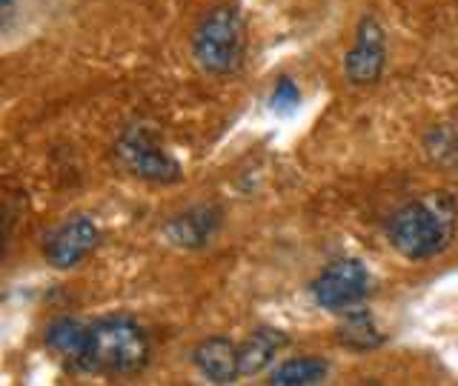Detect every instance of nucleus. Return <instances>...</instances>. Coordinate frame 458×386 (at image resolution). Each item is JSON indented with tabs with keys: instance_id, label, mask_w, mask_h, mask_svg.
<instances>
[{
	"instance_id": "obj_14",
	"label": "nucleus",
	"mask_w": 458,
	"mask_h": 386,
	"mask_svg": "<svg viewBox=\"0 0 458 386\" xmlns=\"http://www.w3.org/2000/svg\"><path fill=\"white\" fill-rule=\"evenodd\" d=\"M427 152H429L433 161L458 166V118L450 121V123H444V126H436L433 132H429Z\"/></svg>"
},
{
	"instance_id": "obj_12",
	"label": "nucleus",
	"mask_w": 458,
	"mask_h": 386,
	"mask_svg": "<svg viewBox=\"0 0 458 386\" xmlns=\"http://www.w3.org/2000/svg\"><path fill=\"white\" fill-rule=\"evenodd\" d=\"M86 332H89V326H83V323L72 321V318H64V321H57V323L49 326L47 343H49L52 352H57L61 357H66V361H72L78 366L83 347H86Z\"/></svg>"
},
{
	"instance_id": "obj_7",
	"label": "nucleus",
	"mask_w": 458,
	"mask_h": 386,
	"mask_svg": "<svg viewBox=\"0 0 458 386\" xmlns=\"http://www.w3.org/2000/svg\"><path fill=\"white\" fill-rule=\"evenodd\" d=\"M384 32L376 18H361L355 32V46L344 61V75L355 86H369L381 78L384 71Z\"/></svg>"
},
{
	"instance_id": "obj_11",
	"label": "nucleus",
	"mask_w": 458,
	"mask_h": 386,
	"mask_svg": "<svg viewBox=\"0 0 458 386\" xmlns=\"http://www.w3.org/2000/svg\"><path fill=\"white\" fill-rule=\"evenodd\" d=\"M381 329L372 321V315L367 312H350L344 323L338 326V343L341 347H350L358 352H367V349H376L381 347Z\"/></svg>"
},
{
	"instance_id": "obj_15",
	"label": "nucleus",
	"mask_w": 458,
	"mask_h": 386,
	"mask_svg": "<svg viewBox=\"0 0 458 386\" xmlns=\"http://www.w3.org/2000/svg\"><path fill=\"white\" fill-rule=\"evenodd\" d=\"M298 100H301L298 86L290 78H281L278 86H276V92H272V97H269V104H272V109H278V112H290V109L298 106Z\"/></svg>"
},
{
	"instance_id": "obj_2",
	"label": "nucleus",
	"mask_w": 458,
	"mask_h": 386,
	"mask_svg": "<svg viewBox=\"0 0 458 386\" xmlns=\"http://www.w3.org/2000/svg\"><path fill=\"white\" fill-rule=\"evenodd\" d=\"M149 361V338L129 318H106L89 326L78 369L98 375H135Z\"/></svg>"
},
{
	"instance_id": "obj_5",
	"label": "nucleus",
	"mask_w": 458,
	"mask_h": 386,
	"mask_svg": "<svg viewBox=\"0 0 458 386\" xmlns=\"http://www.w3.org/2000/svg\"><path fill=\"white\" fill-rule=\"evenodd\" d=\"M372 292V275L361 261H338L327 266L312 283L315 304L324 309H350Z\"/></svg>"
},
{
	"instance_id": "obj_8",
	"label": "nucleus",
	"mask_w": 458,
	"mask_h": 386,
	"mask_svg": "<svg viewBox=\"0 0 458 386\" xmlns=\"http://www.w3.org/2000/svg\"><path fill=\"white\" fill-rule=\"evenodd\" d=\"M192 361L200 375L209 378L212 383H233L241 375V352L226 338L200 340L192 352Z\"/></svg>"
},
{
	"instance_id": "obj_9",
	"label": "nucleus",
	"mask_w": 458,
	"mask_h": 386,
	"mask_svg": "<svg viewBox=\"0 0 458 386\" xmlns=\"http://www.w3.org/2000/svg\"><path fill=\"white\" fill-rule=\"evenodd\" d=\"M221 226V209L215 206H195L190 212L178 214L172 218L166 226V238L175 243V247L183 249H198V247H207L212 240V235L218 232Z\"/></svg>"
},
{
	"instance_id": "obj_10",
	"label": "nucleus",
	"mask_w": 458,
	"mask_h": 386,
	"mask_svg": "<svg viewBox=\"0 0 458 386\" xmlns=\"http://www.w3.org/2000/svg\"><path fill=\"white\" fill-rule=\"evenodd\" d=\"M284 347H286V335L278 332V329H255L238 347L241 375H258V372H264Z\"/></svg>"
},
{
	"instance_id": "obj_13",
	"label": "nucleus",
	"mask_w": 458,
	"mask_h": 386,
	"mask_svg": "<svg viewBox=\"0 0 458 386\" xmlns=\"http://www.w3.org/2000/svg\"><path fill=\"white\" fill-rule=\"evenodd\" d=\"M327 375H329L327 361H318V357H295V361H286L272 372L269 383H276V386H315V383H324Z\"/></svg>"
},
{
	"instance_id": "obj_16",
	"label": "nucleus",
	"mask_w": 458,
	"mask_h": 386,
	"mask_svg": "<svg viewBox=\"0 0 458 386\" xmlns=\"http://www.w3.org/2000/svg\"><path fill=\"white\" fill-rule=\"evenodd\" d=\"M0 12H4V32H9L12 18H14V4H12V0H0Z\"/></svg>"
},
{
	"instance_id": "obj_1",
	"label": "nucleus",
	"mask_w": 458,
	"mask_h": 386,
	"mask_svg": "<svg viewBox=\"0 0 458 386\" xmlns=\"http://www.w3.org/2000/svg\"><path fill=\"white\" fill-rule=\"evenodd\" d=\"M458 204L447 192L412 200L390 221V243L407 261H429L453 243Z\"/></svg>"
},
{
	"instance_id": "obj_3",
	"label": "nucleus",
	"mask_w": 458,
	"mask_h": 386,
	"mask_svg": "<svg viewBox=\"0 0 458 386\" xmlns=\"http://www.w3.org/2000/svg\"><path fill=\"white\" fill-rule=\"evenodd\" d=\"M243 46H247V29L238 6H215L204 14L192 35V52L198 66L209 75H229L243 61Z\"/></svg>"
},
{
	"instance_id": "obj_4",
	"label": "nucleus",
	"mask_w": 458,
	"mask_h": 386,
	"mask_svg": "<svg viewBox=\"0 0 458 386\" xmlns=\"http://www.w3.org/2000/svg\"><path fill=\"white\" fill-rule=\"evenodd\" d=\"M118 152L121 164L132 172L135 178L149 180V183H175L181 180V166L161 143L155 140V135L143 126H132L118 138Z\"/></svg>"
},
{
	"instance_id": "obj_6",
	"label": "nucleus",
	"mask_w": 458,
	"mask_h": 386,
	"mask_svg": "<svg viewBox=\"0 0 458 386\" xmlns=\"http://www.w3.org/2000/svg\"><path fill=\"white\" fill-rule=\"evenodd\" d=\"M100 240V232L92 218L75 214V218L64 221L43 243V255L55 269H72L78 266L86 255H89Z\"/></svg>"
}]
</instances>
